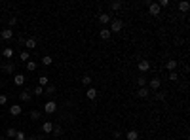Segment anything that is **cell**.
I'll return each mask as SVG.
<instances>
[{
  "mask_svg": "<svg viewBox=\"0 0 190 140\" xmlns=\"http://www.w3.org/2000/svg\"><path fill=\"white\" fill-rule=\"evenodd\" d=\"M88 98H89V100H95V98H97V89L89 87V89H88Z\"/></svg>",
  "mask_w": 190,
  "mask_h": 140,
  "instance_id": "17",
  "label": "cell"
},
{
  "mask_svg": "<svg viewBox=\"0 0 190 140\" xmlns=\"http://www.w3.org/2000/svg\"><path fill=\"white\" fill-rule=\"evenodd\" d=\"M139 70L141 72H148V70H150V63H148L146 59H141L139 61Z\"/></svg>",
  "mask_w": 190,
  "mask_h": 140,
  "instance_id": "5",
  "label": "cell"
},
{
  "mask_svg": "<svg viewBox=\"0 0 190 140\" xmlns=\"http://www.w3.org/2000/svg\"><path fill=\"white\" fill-rule=\"evenodd\" d=\"M160 85H162V80H160V78H152L150 84H148V87H150L152 91H158V89H160Z\"/></svg>",
  "mask_w": 190,
  "mask_h": 140,
  "instance_id": "4",
  "label": "cell"
},
{
  "mask_svg": "<svg viewBox=\"0 0 190 140\" xmlns=\"http://www.w3.org/2000/svg\"><path fill=\"white\" fill-rule=\"evenodd\" d=\"M158 6H160V8H166V6H169V0H160V2H158Z\"/></svg>",
  "mask_w": 190,
  "mask_h": 140,
  "instance_id": "36",
  "label": "cell"
},
{
  "mask_svg": "<svg viewBox=\"0 0 190 140\" xmlns=\"http://www.w3.org/2000/svg\"><path fill=\"white\" fill-rule=\"evenodd\" d=\"M122 27H124V23L120 21V19H110V32H120Z\"/></svg>",
  "mask_w": 190,
  "mask_h": 140,
  "instance_id": "1",
  "label": "cell"
},
{
  "mask_svg": "<svg viewBox=\"0 0 190 140\" xmlns=\"http://www.w3.org/2000/svg\"><path fill=\"white\" fill-rule=\"evenodd\" d=\"M10 114H12V116H19V114H21V106H19V104L10 106Z\"/></svg>",
  "mask_w": 190,
  "mask_h": 140,
  "instance_id": "13",
  "label": "cell"
},
{
  "mask_svg": "<svg viewBox=\"0 0 190 140\" xmlns=\"http://www.w3.org/2000/svg\"><path fill=\"white\" fill-rule=\"evenodd\" d=\"M38 85H40V87H48V85H50L48 76H40V78H38Z\"/></svg>",
  "mask_w": 190,
  "mask_h": 140,
  "instance_id": "15",
  "label": "cell"
},
{
  "mask_svg": "<svg viewBox=\"0 0 190 140\" xmlns=\"http://www.w3.org/2000/svg\"><path fill=\"white\" fill-rule=\"evenodd\" d=\"M82 84H84V85H89V84H91V76H84V78H82Z\"/></svg>",
  "mask_w": 190,
  "mask_h": 140,
  "instance_id": "31",
  "label": "cell"
},
{
  "mask_svg": "<svg viewBox=\"0 0 190 140\" xmlns=\"http://www.w3.org/2000/svg\"><path fill=\"white\" fill-rule=\"evenodd\" d=\"M126 138L127 140H137V138H139V133H137V131H129L126 134Z\"/></svg>",
  "mask_w": 190,
  "mask_h": 140,
  "instance_id": "18",
  "label": "cell"
},
{
  "mask_svg": "<svg viewBox=\"0 0 190 140\" xmlns=\"http://www.w3.org/2000/svg\"><path fill=\"white\" fill-rule=\"evenodd\" d=\"M51 63H53V59H51L50 55H44V57H42V65H46V66H50Z\"/></svg>",
  "mask_w": 190,
  "mask_h": 140,
  "instance_id": "23",
  "label": "cell"
},
{
  "mask_svg": "<svg viewBox=\"0 0 190 140\" xmlns=\"http://www.w3.org/2000/svg\"><path fill=\"white\" fill-rule=\"evenodd\" d=\"M169 80H171V81H177V80H179V74H177L175 70H173V72H169Z\"/></svg>",
  "mask_w": 190,
  "mask_h": 140,
  "instance_id": "29",
  "label": "cell"
},
{
  "mask_svg": "<svg viewBox=\"0 0 190 140\" xmlns=\"http://www.w3.org/2000/svg\"><path fill=\"white\" fill-rule=\"evenodd\" d=\"M21 61H25V63H27V61H30V55H29V51H21Z\"/></svg>",
  "mask_w": 190,
  "mask_h": 140,
  "instance_id": "25",
  "label": "cell"
},
{
  "mask_svg": "<svg viewBox=\"0 0 190 140\" xmlns=\"http://www.w3.org/2000/svg\"><path fill=\"white\" fill-rule=\"evenodd\" d=\"M15 25H17V19H15V17H12V19H10V29H12V27H15Z\"/></svg>",
  "mask_w": 190,
  "mask_h": 140,
  "instance_id": "37",
  "label": "cell"
},
{
  "mask_svg": "<svg viewBox=\"0 0 190 140\" xmlns=\"http://www.w3.org/2000/svg\"><path fill=\"white\" fill-rule=\"evenodd\" d=\"M6 134H8L10 138H15V134H17V131H15V129H8V133H6Z\"/></svg>",
  "mask_w": 190,
  "mask_h": 140,
  "instance_id": "33",
  "label": "cell"
},
{
  "mask_svg": "<svg viewBox=\"0 0 190 140\" xmlns=\"http://www.w3.org/2000/svg\"><path fill=\"white\" fill-rule=\"evenodd\" d=\"M166 66H167V70H171V72H173V70H175V68H177V61H173V59H169V61H167V65H166Z\"/></svg>",
  "mask_w": 190,
  "mask_h": 140,
  "instance_id": "20",
  "label": "cell"
},
{
  "mask_svg": "<svg viewBox=\"0 0 190 140\" xmlns=\"http://www.w3.org/2000/svg\"><path fill=\"white\" fill-rule=\"evenodd\" d=\"M51 133H55V134L59 136V134H63V127H59V125H53V131H51Z\"/></svg>",
  "mask_w": 190,
  "mask_h": 140,
  "instance_id": "28",
  "label": "cell"
},
{
  "mask_svg": "<svg viewBox=\"0 0 190 140\" xmlns=\"http://www.w3.org/2000/svg\"><path fill=\"white\" fill-rule=\"evenodd\" d=\"M2 68H4V72H8V74H13V72H15V65L13 63H6Z\"/></svg>",
  "mask_w": 190,
  "mask_h": 140,
  "instance_id": "12",
  "label": "cell"
},
{
  "mask_svg": "<svg viewBox=\"0 0 190 140\" xmlns=\"http://www.w3.org/2000/svg\"><path fill=\"white\" fill-rule=\"evenodd\" d=\"M110 8L116 12V10H120V8H122V2H120V0H118V2H112V4H110Z\"/></svg>",
  "mask_w": 190,
  "mask_h": 140,
  "instance_id": "30",
  "label": "cell"
},
{
  "mask_svg": "<svg viewBox=\"0 0 190 140\" xmlns=\"http://www.w3.org/2000/svg\"><path fill=\"white\" fill-rule=\"evenodd\" d=\"M25 45H27V49H33V48H36V40H34V38H29L27 42H25Z\"/></svg>",
  "mask_w": 190,
  "mask_h": 140,
  "instance_id": "19",
  "label": "cell"
},
{
  "mask_svg": "<svg viewBox=\"0 0 190 140\" xmlns=\"http://www.w3.org/2000/svg\"><path fill=\"white\" fill-rule=\"evenodd\" d=\"M19 98H21L23 102H30V98H33V95H30L29 91H21V93H19Z\"/></svg>",
  "mask_w": 190,
  "mask_h": 140,
  "instance_id": "9",
  "label": "cell"
},
{
  "mask_svg": "<svg viewBox=\"0 0 190 140\" xmlns=\"http://www.w3.org/2000/svg\"><path fill=\"white\" fill-rule=\"evenodd\" d=\"M179 10H181V12H188V10H190V4L183 0V2H179Z\"/></svg>",
  "mask_w": 190,
  "mask_h": 140,
  "instance_id": "21",
  "label": "cell"
},
{
  "mask_svg": "<svg viewBox=\"0 0 190 140\" xmlns=\"http://www.w3.org/2000/svg\"><path fill=\"white\" fill-rule=\"evenodd\" d=\"M42 131H44L46 134H50L51 131H53V123H51V121H44V123H42Z\"/></svg>",
  "mask_w": 190,
  "mask_h": 140,
  "instance_id": "6",
  "label": "cell"
},
{
  "mask_svg": "<svg viewBox=\"0 0 190 140\" xmlns=\"http://www.w3.org/2000/svg\"><path fill=\"white\" fill-rule=\"evenodd\" d=\"M13 84H15V85H23V84H25V76H23V74H15V76H13Z\"/></svg>",
  "mask_w": 190,
  "mask_h": 140,
  "instance_id": "10",
  "label": "cell"
},
{
  "mask_svg": "<svg viewBox=\"0 0 190 140\" xmlns=\"http://www.w3.org/2000/svg\"><path fill=\"white\" fill-rule=\"evenodd\" d=\"M30 117H33V119H38V117H40V112H38V110H33V112H30Z\"/></svg>",
  "mask_w": 190,
  "mask_h": 140,
  "instance_id": "34",
  "label": "cell"
},
{
  "mask_svg": "<svg viewBox=\"0 0 190 140\" xmlns=\"http://www.w3.org/2000/svg\"><path fill=\"white\" fill-rule=\"evenodd\" d=\"M110 34H112V32H110L109 29H105V27H103V29L99 30V36H101V40H109V38H110Z\"/></svg>",
  "mask_w": 190,
  "mask_h": 140,
  "instance_id": "8",
  "label": "cell"
},
{
  "mask_svg": "<svg viewBox=\"0 0 190 140\" xmlns=\"http://www.w3.org/2000/svg\"><path fill=\"white\" fill-rule=\"evenodd\" d=\"M55 91H57V89H55V85H51V84H50V85H48V87H46V89H44V93H48V95H53Z\"/></svg>",
  "mask_w": 190,
  "mask_h": 140,
  "instance_id": "24",
  "label": "cell"
},
{
  "mask_svg": "<svg viewBox=\"0 0 190 140\" xmlns=\"http://www.w3.org/2000/svg\"><path fill=\"white\" fill-rule=\"evenodd\" d=\"M99 23H101V25L110 23V15H109V13H101V15H99Z\"/></svg>",
  "mask_w": 190,
  "mask_h": 140,
  "instance_id": "14",
  "label": "cell"
},
{
  "mask_svg": "<svg viewBox=\"0 0 190 140\" xmlns=\"http://www.w3.org/2000/svg\"><path fill=\"white\" fill-rule=\"evenodd\" d=\"M0 36H2L4 40H12V36H13V30H12V29H4L2 32H0Z\"/></svg>",
  "mask_w": 190,
  "mask_h": 140,
  "instance_id": "7",
  "label": "cell"
},
{
  "mask_svg": "<svg viewBox=\"0 0 190 140\" xmlns=\"http://www.w3.org/2000/svg\"><path fill=\"white\" fill-rule=\"evenodd\" d=\"M137 95H139L141 98H146L148 95H150V91H148V87H139V91H137Z\"/></svg>",
  "mask_w": 190,
  "mask_h": 140,
  "instance_id": "11",
  "label": "cell"
},
{
  "mask_svg": "<svg viewBox=\"0 0 190 140\" xmlns=\"http://www.w3.org/2000/svg\"><path fill=\"white\" fill-rule=\"evenodd\" d=\"M15 140H27V134H25L23 131H17V134H15Z\"/></svg>",
  "mask_w": 190,
  "mask_h": 140,
  "instance_id": "26",
  "label": "cell"
},
{
  "mask_svg": "<svg viewBox=\"0 0 190 140\" xmlns=\"http://www.w3.org/2000/svg\"><path fill=\"white\" fill-rule=\"evenodd\" d=\"M33 93H34V95H36V97H40V95H44V87H36V89H33Z\"/></svg>",
  "mask_w": 190,
  "mask_h": 140,
  "instance_id": "27",
  "label": "cell"
},
{
  "mask_svg": "<svg viewBox=\"0 0 190 140\" xmlns=\"http://www.w3.org/2000/svg\"><path fill=\"white\" fill-rule=\"evenodd\" d=\"M137 84H139V87H145V85H146V80L141 76V78H137Z\"/></svg>",
  "mask_w": 190,
  "mask_h": 140,
  "instance_id": "32",
  "label": "cell"
},
{
  "mask_svg": "<svg viewBox=\"0 0 190 140\" xmlns=\"http://www.w3.org/2000/svg\"><path fill=\"white\" fill-rule=\"evenodd\" d=\"M2 55H4V59H12V57H13V48L2 49Z\"/></svg>",
  "mask_w": 190,
  "mask_h": 140,
  "instance_id": "16",
  "label": "cell"
},
{
  "mask_svg": "<svg viewBox=\"0 0 190 140\" xmlns=\"http://www.w3.org/2000/svg\"><path fill=\"white\" fill-rule=\"evenodd\" d=\"M25 65H27V70H29V72H34V70H36V63H34V61H27Z\"/></svg>",
  "mask_w": 190,
  "mask_h": 140,
  "instance_id": "22",
  "label": "cell"
},
{
  "mask_svg": "<svg viewBox=\"0 0 190 140\" xmlns=\"http://www.w3.org/2000/svg\"><path fill=\"white\" fill-rule=\"evenodd\" d=\"M6 102H8V97L6 95H0V106H4Z\"/></svg>",
  "mask_w": 190,
  "mask_h": 140,
  "instance_id": "35",
  "label": "cell"
},
{
  "mask_svg": "<svg viewBox=\"0 0 190 140\" xmlns=\"http://www.w3.org/2000/svg\"><path fill=\"white\" fill-rule=\"evenodd\" d=\"M44 112L46 114H55V112H57V102H55V100H48L44 104Z\"/></svg>",
  "mask_w": 190,
  "mask_h": 140,
  "instance_id": "2",
  "label": "cell"
},
{
  "mask_svg": "<svg viewBox=\"0 0 190 140\" xmlns=\"http://www.w3.org/2000/svg\"><path fill=\"white\" fill-rule=\"evenodd\" d=\"M156 98H158V100H163V98H166V93H158Z\"/></svg>",
  "mask_w": 190,
  "mask_h": 140,
  "instance_id": "38",
  "label": "cell"
},
{
  "mask_svg": "<svg viewBox=\"0 0 190 140\" xmlns=\"http://www.w3.org/2000/svg\"><path fill=\"white\" fill-rule=\"evenodd\" d=\"M160 12H162V8L158 6V2H150V4H148V13H150V15H160Z\"/></svg>",
  "mask_w": 190,
  "mask_h": 140,
  "instance_id": "3",
  "label": "cell"
}]
</instances>
